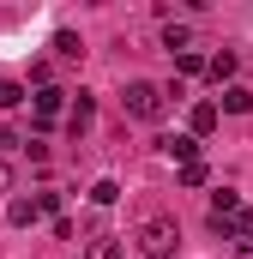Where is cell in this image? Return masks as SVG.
Returning <instances> with one entry per match:
<instances>
[{
  "label": "cell",
  "instance_id": "6da1fadb",
  "mask_svg": "<svg viewBox=\"0 0 253 259\" xmlns=\"http://www.w3.org/2000/svg\"><path fill=\"white\" fill-rule=\"evenodd\" d=\"M175 247H181L175 217H145V223H139V253L145 259H175Z\"/></svg>",
  "mask_w": 253,
  "mask_h": 259
},
{
  "label": "cell",
  "instance_id": "7a4b0ae2",
  "mask_svg": "<svg viewBox=\"0 0 253 259\" xmlns=\"http://www.w3.org/2000/svg\"><path fill=\"white\" fill-rule=\"evenodd\" d=\"M121 109H126V121H163V91L151 78H126Z\"/></svg>",
  "mask_w": 253,
  "mask_h": 259
},
{
  "label": "cell",
  "instance_id": "3957f363",
  "mask_svg": "<svg viewBox=\"0 0 253 259\" xmlns=\"http://www.w3.org/2000/svg\"><path fill=\"white\" fill-rule=\"evenodd\" d=\"M30 109H36V133L55 127V115H66V91H61V84H43V91L30 97Z\"/></svg>",
  "mask_w": 253,
  "mask_h": 259
},
{
  "label": "cell",
  "instance_id": "277c9868",
  "mask_svg": "<svg viewBox=\"0 0 253 259\" xmlns=\"http://www.w3.org/2000/svg\"><path fill=\"white\" fill-rule=\"evenodd\" d=\"M91 121H97V97H91V91H78V97L66 103V133H72V139H85Z\"/></svg>",
  "mask_w": 253,
  "mask_h": 259
},
{
  "label": "cell",
  "instance_id": "5b68a950",
  "mask_svg": "<svg viewBox=\"0 0 253 259\" xmlns=\"http://www.w3.org/2000/svg\"><path fill=\"white\" fill-rule=\"evenodd\" d=\"M157 151H163L175 169H181V163H199V139H193V133H163V139H157Z\"/></svg>",
  "mask_w": 253,
  "mask_h": 259
},
{
  "label": "cell",
  "instance_id": "8992f818",
  "mask_svg": "<svg viewBox=\"0 0 253 259\" xmlns=\"http://www.w3.org/2000/svg\"><path fill=\"white\" fill-rule=\"evenodd\" d=\"M235 211H241V193H235V187H217V193H211V211H205V223H211V229L223 235Z\"/></svg>",
  "mask_w": 253,
  "mask_h": 259
},
{
  "label": "cell",
  "instance_id": "52a82bcc",
  "mask_svg": "<svg viewBox=\"0 0 253 259\" xmlns=\"http://www.w3.org/2000/svg\"><path fill=\"white\" fill-rule=\"evenodd\" d=\"M235 66H241V55H235V49H217V55H205V72H211L217 84H235Z\"/></svg>",
  "mask_w": 253,
  "mask_h": 259
},
{
  "label": "cell",
  "instance_id": "ba28073f",
  "mask_svg": "<svg viewBox=\"0 0 253 259\" xmlns=\"http://www.w3.org/2000/svg\"><path fill=\"white\" fill-rule=\"evenodd\" d=\"M247 109H253V91H247V84H223L217 115H247Z\"/></svg>",
  "mask_w": 253,
  "mask_h": 259
},
{
  "label": "cell",
  "instance_id": "9c48e42d",
  "mask_svg": "<svg viewBox=\"0 0 253 259\" xmlns=\"http://www.w3.org/2000/svg\"><path fill=\"white\" fill-rule=\"evenodd\" d=\"M36 217H43V205H36V199H12V205H6V223H12V229H30Z\"/></svg>",
  "mask_w": 253,
  "mask_h": 259
},
{
  "label": "cell",
  "instance_id": "30bf717a",
  "mask_svg": "<svg viewBox=\"0 0 253 259\" xmlns=\"http://www.w3.org/2000/svg\"><path fill=\"white\" fill-rule=\"evenodd\" d=\"M187 127H193V139H205V133L217 127V103H193V109H187Z\"/></svg>",
  "mask_w": 253,
  "mask_h": 259
},
{
  "label": "cell",
  "instance_id": "8fae6325",
  "mask_svg": "<svg viewBox=\"0 0 253 259\" xmlns=\"http://www.w3.org/2000/svg\"><path fill=\"white\" fill-rule=\"evenodd\" d=\"M223 241H253V205H241V211L229 217V229H223Z\"/></svg>",
  "mask_w": 253,
  "mask_h": 259
},
{
  "label": "cell",
  "instance_id": "7c38bea8",
  "mask_svg": "<svg viewBox=\"0 0 253 259\" xmlns=\"http://www.w3.org/2000/svg\"><path fill=\"white\" fill-rule=\"evenodd\" d=\"M163 49H169V55H187V49H193V30H187V24H163Z\"/></svg>",
  "mask_w": 253,
  "mask_h": 259
},
{
  "label": "cell",
  "instance_id": "4fadbf2b",
  "mask_svg": "<svg viewBox=\"0 0 253 259\" xmlns=\"http://www.w3.org/2000/svg\"><path fill=\"white\" fill-rule=\"evenodd\" d=\"M175 181H181V187H205V181H211L205 157H199V163H181V169H175Z\"/></svg>",
  "mask_w": 253,
  "mask_h": 259
},
{
  "label": "cell",
  "instance_id": "5bb4252c",
  "mask_svg": "<svg viewBox=\"0 0 253 259\" xmlns=\"http://www.w3.org/2000/svg\"><path fill=\"white\" fill-rule=\"evenodd\" d=\"M55 55H61V61H85V42H78L72 30H61V36H55Z\"/></svg>",
  "mask_w": 253,
  "mask_h": 259
},
{
  "label": "cell",
  "instance_id": "9a60e30c",
  "mask_svg": "<svg viewBox=\"0 0 253 259\" xmlns=\"http://www.w3.org/2000/svg\"><path fill=\"white\" fill-rule=\"evenodd\" d=\"M175 72H181V78H199V72H205V55H199V49L175 55Z\"/></svg>",
  "mask_w": 253,
  "mask_h": 259
},
{
  "label": "cell",
  "instance_id": "2e32d148",
  "mask_svg": "<svg viewBox=\"0 0 253 259\" xmlns=\"http://www.w3.org/2000/svg\"><path fill=\"white\" fill-rule=\"evenodd\" d=\"M115 199H121V181H109V175L91 187V205H115Z\"/></svg>",
  "mask_w": 253,
  "mask_h": 259
},
{
  "label": "cell",
  "instance_id": "e0dca14e",
  "mask_svg": "<svg viewBox=\"0 0 253 259\" xmlns=\"http://www.w3.org/2000/svg\"><path fill=\"white\" fill-rule=\"evenodd\" d=\"M91 259H121V235H97L91 241Z\"/></svg>",
  "mask_w": 253,
  "mask_h": 259
},
{
  "label": "cell",
  "instance_id": "ac0fdd59",
  "mask_svg": "<svg viewBox=\"0 0 253 259\" xmlns=\"http://www.w3.org/2000/svg\"><path fill=\"white\" fill-rule=\"evenodd\" d=\"M24 103V84L18 78H0V109H18Z\"/></svg>",
  "mask_w": 253,
  "mask_h": 259
},
{
  "label": "cell",
  "instance_id": "d6986e66",
  "mask_svg": "<svg viewBox=\"0 0 253 259\" xmlns=\"http://www.w3.org/2000/svg\"><path fill=\"white\" fill-rule=\"evenodd\" d=\"M6 187H12V163L0 157V193H6Z\"/></svg>",
  "mask_w": 253,
  "mask_h": 259
},
{
  "label": "cell",
  "instance_id": "ffe728a7",
  "mask_svg": "<svg viewBox=\"0 0 253 259\" xmlns=\"http://www.w3.org/2000/svg\"><path fill=\"white\" fill-rule=\"evenodd\" d=\"M12 145H18V133H12V127H0V151H12Z\"/></svg>",
  "mask_w": 253,
  "mask_h": 259
},
{
  "label": "cell",
  "instance_id": "44dd1931",
  "mask_svg": "<svg viewBox=\"0 0 253 259\" xmlns=\"http://www.w3.org/2000/svg\"><path fill=\"white\" fill-rule=\"evenodd\" d=\"M235 259H253V241H241V247H235Z\"/></svg>",
  "mask_w": 253,
  "mask_h": 259
}]
</instances>
